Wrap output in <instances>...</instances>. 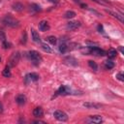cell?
<instances>
[{
  "label": "cell",
  "mask_w": 124,
  "mask_h": 124,
  "mask_svg": "<svg viewBox=\"0 0 124 124\" xmlns=\"http://www.w3.org/2000/svg\"><path fill=\"white\" fill-rule=\"evenodd\" d=\"M93 1H95V2H97L99 4H106V3H108L106 0H93Z\"/></svg>",
  "instance_id": "30"
},
{
  "label": "cell",
  "mask_w": 124,
  "mask_h": 124,
  "mask_svg": "<svg viewBox=\"0 0 124 124\" xmlns=\"http://www.w3.org/2000/svg\"><path fill=\"white\" fill-rule=\"evenodd\" d=\"M26 32H23V34H22V37H21V43L22 44H25L26 43Z\"/></svg>",
  "instance_id": "29"
},
{
  "label": "cell",
  "mask_w": 124,
  "mask_h": 124,
  "mask_svg": "<svg viewBox=\"0 0 124 124\" xmlns=\"http://www.w3.org/2000/svg\"><path fill=\"white\" fill-rule=\"evenodd\" d=\"M98 30H99V32H104L103 31V26L102 25H99L98 26Z\"/></svg>",
  "instance_id": "33"
},
{
  "label": "cell",
  "mask_w": 124,
  "mask_h": 124,
  "mask_svg": "<svg viewBox=\"0 0 124 124\" xmlns=\"http://www.w3.org/2000/svg\"><path fill=\"white\" fill-rule=\"evenodd\" d=\"M3 44V47L4 48H9L10 47V44H8L7 42H4V43H2Z\"/></svg>",
  "instance_id": "31"
},
{
  "label": "cell",
  "mask_w": 124,
  "mask_h": 124,
  "mask_svg": "<svg viewBox=\"0 0 124 124\" xmlns=\"http://www.w3.org/2000/svg\"><path fill=\"white\" fill-rule=\"evenodd\" d=\"M116 55H117V51H116L115 49H113V48H110V49L108 51V56L109 59H112V58L116 57Z\"/></svg>",
  "instance_id": "19"
},
{
  "label": "cell",
  "mask_w": 124,
  "mask_h": 124,
  "mask_svg": "<svg viewBox=\"0 0 124 124\" xmlns=\"http://www.w3.org/2000/svg\"><path fill=\"white\" fill-rule=\"evenodd\" d=\"M46 41L49 42L51 45H56V43H57V38L54 37V36H48V37L46 38Z\"/></svg>",
  "instance_id": "23"
},
{
  "label": "cell",
  "mask_w": 124,
  "mask_h": 124,
  "mask_svg": "<svg viewBox=\"0 0 124 124\" xmlns=\"http://www.w3.org/2000/svg\"><path fill=\"white\" fill-rule=\"evenodd\" d=\"M28 57L29 59L32 61V63L34 65H39L42 62V56L40 55V53L36 50H30L28 52Z\"/></svg>",
  "instance_id": "1"
},
{
  "label": "cell",
  "mask_w": 124,
  "mask_h": 124,
  "mask_svg": "<svg viewBox=\"0 0 124 124\" xmlns=\"http://www.w3.org/2000/svg\"><path fill=\"white\" fill-rule=\"evenodd\" d=\"M88 48H89V53L96 56H104L107 53L104 49H101L98 46H88Z\"/></svg>",
  "instance_id": "4"
},
{
  "label": "cell",
  "mask_w": 124,
  "mask_h": 124,
  "mask_svg": "<svg viewBox=\"0 0 124 124\" xmlns=\"http://www.w3.org/2000/svg\"><path fill=\"white\" fill-rule=\"evenodd\" d=\"M69 94H71V89L66 85H61L58 88V90L56 91L55 96H58V95H69Z\"/></svg>",
  "instance_id": "6"
},
{
  "label": "cell",
  "mask_w": 124,
  "mask_h": 124,
  "mask_svg": "<svg viewBox=\"0 0 124 124\" xmlns=\"http://www.w3.org/2000/svg\"><path fill=\"white\" fill-rule=\"evenodd\" d=\"M19 59H20V54H19L18 51L12 53V55L9 59V66L10 67H15L19 62Z\"/></svg>",
  "instance_id": "3"
},
{
  "label": "cell",
  "mask_w": 124,
  "mask_h": 124,
  "mask_svg": "<svg viewBox=\"0 0 124 124\" xmlns=\"http://www.w3.org/2000/svg\"><path fill=\"white\" fill-rule=\"evenodd\" d=\"M33 123H45V122L41 121V120H36V121H33Z\"/></svg>",
  "instance_id": "35"
},
{
  "label": "cell",
  "mask_w": 124,
  "mask_h": 124,
  "mask_svg": "<svg viewBox=\"0 0 124 124\" xmlns=\"http://www.w3.org/2000/svg\"><path fill=\"white\" fill-rule=\"evenodd\" d=\"M48 1L51 2V3H53V4H58L60 0H48Z\"/></svg>",
  "instance_id": "32"
},
{
  "label": "cell",
  "mask_w": 124,
  "mask_h": 124,
  "mask_svg": "<svg viewBox=\"0 0 124 124\" xmlns=\"http://www.w3.org/2000/svg\"><path fill=\"white\" fill-rule=\"evenodd\" d=\"M30 7H31V9H32L33 11H35V12H40V11L42 10L41 7H40L39 5H37V4H31Z\"/></svg>",
  "instance_id": "26"
},
{
  "label": "cell",
  "mask_w": 124,
  "mask_h": 124,
  "mask_svg": "<svg viewBox=\"0 0 124 124\" xmlns=\"http://www.w3.org/2000/svg\"><path fill=\"white\" fill-rule=\"evenodd\" d=\"M119 49H120V51H121L122 53H124V50H123V47H122V46H120V47H119Z\"/></svg>",
  "instance_id": "36"
},
{
  "label": "cell",
  "mask_w": 124,
  "mask_h": 124,
  "mask_svg": "<svg viewBox=\"0 0 124 124\" xmlns=\"http://www.w3.org/2000/svg\"><path fill=\"white\" fill-rule=\"evenodd\" d=\"M13 9L15 10V11H16V12H21L22 10H23V5L21 4V3H19V2H16V3H15V4H13Z\"/></svg>",
  "instance_id": "16"
},
{
  "label": "cell",
  "mask_w": 124,
  "mask_h": 124,
  "mask_svg": "<svg viewBox=\"0 0 124 124\" xmlns=\"http://www.w3.org/2000/svg\"><path fill=\"white\" fill-rule=\"evenodd\" d=\"M41 48L45 51V52H47V53H51L52 52V49H51V47L48 46V45H46V44H41Z\"/></svg>",
  "instance_id": "18"
},
{
  "label": "cell",
  "mask_w": 124,
  "mask_h": 124,
  "mask_svg": "<svg viewBox=\"0 0 124 124\" xmlns=\"http://www.w3.org/2000/svg\"><path fill=\"white\" fill-rule=\"evenodd\" d=\"M106 12H107V13H108L109 15H111L113 17L117 18L120 22H124V18H123V16H122V15L117 14V13H115V12H112V11H110V10H106Z\"/></svg>",
  "instance_id": "11"
},
{
  "label": "cell",
  "mask_w": 124,
  "mask_h": 124,
  "mask_svg": "<svg viewBox=\"0 0 124 124\" xmlns=\"http://www.w3.org/2000/svg\"><path fill=\"white\" fill-rule=\"evenodd\" d=\"M83 107L86 108H96V109H98V108H101L102 105L96 104V103H90V102H88V103H84V104H83Z\"/></svg>",
  "instance_id": "12"
},
{
  "label": "cell",
  "mask_w": 124,
  "mask_h": 124,
  "mask_svg": "<svg viewBox=\"0 0 124 124\" xmlns=\"http://www.w3.org/2000/svg\"><path fill=\"white\" fill-rule=\"evenodd\" d=\"M88 65H89V67H90L91 69H93L94 71H97V69H98V65H97L94 61L89 60V61H88Z\"/></svg>",
  "instance_id": "25"
},
{
  "label": "cell",
  "mask_w": 124,
  "mask_h": 124,
  "mask_svg": "<svg viewBox=\"0 0 124 124\" xmlns=\"http://www.w3.org/2000/svg\"><path fill=\"white\" fill-rule=\"evenodd\" d=\"M64 61H65L66 64L71 65V66H77V65H78V61H77L74 57H72V56H68V57H66V58L64 59Z\"/></svg>",
  "instance_id": "13"
},
{
  "label": "cell",
  "mask_w": 124,
  "mask_h": 124,
  "mask_svg": "<svg viewBox=\"0 0 124 124\" xmlns=\"http://www.w3.org/2000/svg\"><path fill=\"white\" fill-rule=\"evenodd\" d=\"M3 110H4V109H3V105H2V103L0 102V113H2Z\"/></svg>",
  "instance_id": "34"
},
{
  "label": "cell",
  "mask_w": 124,
  "mask_h": 124,
  "mask_svg": "<svg viewBox=\"0 0 124 124\" xmlns=\"http://www.w3.org/2000/svg\"><path fill=\"white\" fill-rule=\"evenodd\" d=\"M53 116H54L57 120L62 121V122H65V121L68 120V115H67L64 111L59 110V109H57V110H55V111L53 112Z\"/></svg>",
  "instance_id": "5"
},
{
  "label": "cell",
  "mask_w": 124,
  "mask_h": 124,
  "mask_svg": "<svg viewBox=\"0 0 124 124\" xmlns=\"http://www.w3.org/2000/svg\"><path fill=\"white\" fill-rule=\"evenodd\" d=\"M3 23L10 27H17L19 25V21L16 18H14L12 16H6L3 19Z\"/></svg>",
  "instance_id": "2"
},
{
  "label": "cell",
  "mask_w": 124,
  "mask_h": 124,
  "mask_svg": "<svg viewBox=\"0 0 124 124\" xmlns=\"http://www.w3.org/2000/svg\"><path fill=\"white\" fill-rule=\"evenodd\" d=\"M16 103H17L18 105H23V104L25 103V101H26V98H25L24 95L20 94V95H18V96L16 97Z\"/></svg>",
  "instance_id": "17"
},
{
  "label": "cell",
  "mask_w": 124,
  "mask_h": 124,
  "mask_svg": "<svg viewBox=\"0 0 124 124\" xmlns=\"http://www.w3.org/2000/svg\"><path fill=\"white\" fill-rule=\"evenodd\" d=\"M80 26V22L79 21H69L67 23V29L70 30V31H74V30H77L78 27Z\"/></svg>",
  "instance_id": "8"
},
{
  "label": "cell",
  "mask_w": 124,
  "mask_h": 124,
  "mask_svg": "<svg viewBox=\"0 0 124 124\" xmlns=\"http://www.w3.org/2000/svg\"><path fill=\"white\" fill-rule=\"evenodd\" d=\"M0 41L2 43L6 42V35H5L4 31H2V30H0Z\"/></svg>",
  "instance_id": "27"
},
{
  "label": "cell",
  "mask_w": 124,
  "mask_h": 124,
  "mask_svg": "<svg viewBox=\"0 0 124 124\" xmlns=\"http://www.w3.org/2000/svg\"><path fill=\"white\" fill-rule=\"evenodd\" d=\"M31 35H32V40L34 41V42H36V43H39V42H41V37H40V35H39V33L35 30V29H31Z\"/></svg>",
  "instance_id": "14"
},
{
  "label": "cell",
  "mask_w": 124,
  "mask_h": 124,
  "mask_svg": "<svg viewBox=\"0 0 124 124\" xmlns=\"http://www.w3.org/2000/svg\"><path fill=\"white\" fill-rule=\"evenodd\" d=\"M103 119L100 115H91L85 120V122H89V123H101Z\"/></svg>",
  "instance_id": "9"
},
{
  "label": "cell",
  "mask_w": 124,
  "mask_h": 124,
  "mask_svg": "<svg viewBox=\"0 0 124 124\" xmlns=\"http://www.w3.org/2000/svg\"><path fill=\"white\" fill-rule=\"evenodd\" d=\"M39 75L36 74V73H31V74H28L25 76V83H28V82H32V81H37L39 79Z\"/></svg>",
  "instance_id": "7"
},
{
  "label": "cell",
  "mask_w": 124,
  "mask_h": 124,
  "mask_svg": "<svg viewBox=\"0 0 124 124\" xmlns=\"http://www.w3.org/2000/svg\"><path fill=\"white\" fill-rule=\"evenodd\" d=\"M33 115H34L35 117H42V116L44 115V110H43V108H40V107L35 108L33 109Z\"/></svg>",
  "instance_id": "15"
},
{
  "label": "cell",
  "mask_w": 124,
  "mask_h": 124,
  "mask_svg": "<svg viewBox=\"0 0 124 124\" xmlns=\"http://www.w3.org/2000/svg\"><path fill=\"white\" fill-rule=\"evenodd\" d=\"M0 61H1V57H0Z\"/></svg>",
  "instance_id": "37"
},
{
  "label": "cell",
  "mask_w": 124,
  "mask_h": 124,
  "mask_svg": "<svg viewBox=\"0 0 124 124\" xmlns=\"http://www.w3.org/2000/svg\"><path fill=\"white\" fill-rule=\"evenodd\" d=\"M105 67L107 68V69H112L113 67H114V62H112L111 60H107L106 62H105Z\"/></svg>",
  "instance_id": "24"
},
{
  "label": "cell",
  "mask_w": 124,
  "mask_h": 124,
  "mask_svg": "<svg viewBox=\"0 0 124 124\" xmlns=\"http://www.w3.org/2000/svg\"><path fill=\"white\" fill-rule=\"evenodd\" d=\"M39 29H40L41 31H43V32L47 31V30L49 29V24H48V22H47L46 20H42V21L39 23Z\"/></svg>",
  "instance_id": "10"
},
{
  "label": "cell",
  "mask_w": 124,
  "mask_h": 124,
  "mask_svg": "<svg viewBox=\"0 0 124 124\" xmlns=\"http://www.w3.org/2000/svg\"><path fill=\"white\" fill-rule=\"evenodd\" d=\"M68 49H69V46H68L65 43H61V45L59 46V51H60L61 53H65Z\"/></svg>",
  "instance_id": "21"
},
{
  "label": "cell",
  "mask_w": 124,
  "mask_h": 124,
  "mask_svg": "<svg viewBox=\"0 0 124 124\" xmlns=\"http://www.w3.org/2000/svg\"><path fill=\"white\" fill-rule=\"evenodd\" d=\"M116 78L119 79L120 81H123V80H124V76H123V74H122V73H118V74L116 75Z\"/></svg>",
  "instance_id": "28"
},
{
  "label": "cell",
  "mask_w": 124,
  "mask_h": 124,
  "mask_svg": "<svg viewBox=\"0 0 124 124\" xmlns=\"http://www.w3.org/2000/svg\"><path fill=\"white\" fill-rule=\"evenodd\" d=\"M2 75L5 77V78H10L11 77V70H10V66H6L5 69L3 70L2 72Z\"/></svg>",
  "instance_id": "20"
},
{
  "label": "cell",
  "mask_w": 124,
  "mask_h": 124,
  "mask_svg": "<svg viewBox=\"0 0 124 124\" xmlns=\"http://www.w3.org/2000/svg\"><path fill=\"white\" fill-rule=\"evenodd\" d=\"M64 16H65L66 18H73V17L76 16V13L73 12V11H67V12L65 13Z\"/></svg>",
  "instance_id": "22"
}]
</instances>
